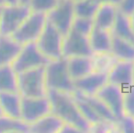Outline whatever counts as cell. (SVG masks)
<instances>
[{
    "mask_svg": "<svg viewBox=\"0 0 134 133\" xmlns=\"http://www.w3.org/2000/svg\"><path fill=\"white\" fill-rule=\"evenodd\" d=\"M48 96L52 105V113L65 123L79 129L82 132H90L92 125L83 117L73 94L48 89Z\"/></svg>",
    "mask_w": 134,
    "mask_h": 133,
    "instance_id": "obj_1",
    "label": "cell"
},
{
    "mask_svg": "<svg viewBox=\"0 0 134 133\" xmlns=\"http://www.w3.org/2000/svg\"><path fill=\"white\" fill-rule=\"evenodd\" d=\"M19 93L24 97L48 96L46 66L18 74Z\"/></svg>",
    "mask_w": 134,
    "mask_h": 133,
    "instance_id": "obj_2",
    "label": "cell"
},
{
    "mask_svg": "<svg viewBox=\"0 0 134 133\" xmlns=\"http://www.w3.org/2000/svg\"><path fill=\"white\" fill-rule=\"evenodd\" d=\"M46 79L48 89L71 94L76 90L68 70L66 57L51 61L46 66Z\"/></svg>",
    "mask_w": 134,
    "mask_h": 133,
    "instance_id": "obj_3",
    "label": "cell"
},
{
    "mask_svg": "<svg viewBox=\"0 0 134 133\" xmlns=\"http://www.w3.org/2000/svg\"><path fill=\"white\" fill-rule=\"evenodd\" d=\"M32 13L28 4H6L2 8L0 35L12 36Z\"/></svg>",
    "mask_w": 134,
    "mask_h": 133,
    "instance_id": "obj_4",
    "label": "cell"
},
{
    "mask_svg": "<svg viewBox=\"0 0 134 133\" xmlns=\"http://www.w3.org/2000/svg\"><path fill=\"white\" fill-rule=\"evenodd\" d=\"M64 36L47 20L44 30L36 42L42 53L51 61L63 57V47Z\"/></svg>",
    "mask_w": 134,
    "mask_h": 133,
    "instance_id": "obj_5",
    "label": "cell"
},
{
    "mask_svg": "<svg viewBox=\"0 0 134 133\" xmlns=\"http://www.w3.org/2000/svg\"><path fill=\"white\" fill-rule=\"evenodd\" d=\"M46 21V14L32 11L12 37L21 45L36 42L44 30Z\"/></svg>",
    "mask_w": 134,
    "mask_h": 133,
    "instance_id": "obj_6",
    "label": "cell"
},
{
    "mask_svg": "<svg viewBox=\"0 0 134 133\" xmlns=\"http://www.w3.org/2000/svg\"><path fill=\"white\" fill-rule=\"evenodd\" d=\"M47 20L50 21L64 37L72 27L76 18L75 2L72 0H59L53 9L46 14Z\"/></svg>",
    "mask_w": 134,
    "mask_h": 133,
    "instance_id": "obj_7",
    "label": "cell"
},
{
    "mask_svg": "<svg viewBox=\"0 0 134 133\" xmlns=\"http://www.w3.org/2000/svg\"><path fill=\"white\" fill-rule=\"evenodd\" d=\"M51 62L37 47L36 42H30L23 45L16 59L12 66L18 74L44 66Z\"/></svg>",
    "mask_w": 134,
    "mask_h": 133,
    "instance_id": "obj_8",
    "label": "cell"
},
{
    "mask_svg": "<svg viewBox=\"0 0 134 133\" xmlns=\"http://www.w3.org/2000/svg\"><path fill=\"white\" fill-rule=\"evenodd\" d=\"M52 113V105L48 96H21V119L28 124H32Z\"/></svg>",
    "mask_w": 134,
    "mask_h": 133,
    "instance_id": "obj_9",
    "label": "cell"
},
{
    "mask_svg": "<svg viewBox=\"0 0 134 133\" xmlns=\"http://www.w3.org/2000/svg\"><path fill=\"white\" fill-rule=\"evenodd\" d=\"M63 57L72 56H91L95 54L92 50L89 37L71 29L64 37L63 47Z\"/></svg>",
    "mask_w": 134,
    "mask_h": 133,
    "instance_id": "obj_10",
    "label": "cell"
},
{
    "mask_svg": "<svg viewBox=\"0 0 134 133\" xmlns=\"http://www.w3.org/2000/svg\"><path fill=\"white\" fill-rule=\"evenodd\" d=\"M124 90L117 85L108 82L96 96L108 106L117 120L125 115L124 107Z\"/></svg>",
    "mask_w": 134,
    "mask_h": 133,
    "instance_id": "obj_11",
    "label": "cell"
},
{
    "mask_svg": "<svg viewBox=\"0 0 134 133\" xmlns=\"http://www.w3.org/2000/svg\"><path fill=\"white\" fill-rule=\"evenodd\" d=\"M109 82L124 90L134 86V62L117 60L108 72Z\"/></svg>",
    "mask_w": 134,
    "mask_h": 133,
    "instance_id": "obj_12",
    "label": "cell"
},
{
    "mask_svg": "<svg viewBox=\"0 0 134 133\" xmlns=\"http://www.w3.org/2000/svg\"><path fill=\"white\" fill-rule=\"evenodd\" d=\"M109 72L95 70L87 76L73 81L76 90L87 95H96L109 82Z\"/></svg>",
    "mask_w": 134,
    "mask_h": 133,
    "instance_id": "obj_13",
    "label": "cell"
},
{
    "mask_svg": "<svg viewBox=\"0 0 134 133\" xmlns=\"http://www.w3.org/2000/svg\"><path fill=\"white\" fill-rule=\"evenodd\" d=\"M68 70L73 81L87 76L96 70L94 57L72 56L67 58Z\"/></svg>",
    "mask_w": 134,
    "mask_h": 133,
    "instance_id": "obj_14",
    "label": "cell"
},
{
    "mask_svg": "<svg viewBox=\"0 0 134 133\" xmlns=\"http://www.w3.org/2000/svg\"><path fill=\"white\" fill-rule=\"evenodd\" d=\"M89 41L92 50L95 55L111 54L113 43V33L111 31L94 26L89 36Z\"/></svg>",
    "mask_w": 134,
    "mask_h": 133,
    "instance_id": "obj_15",
    "label": "cell"
},
{
    "mask_svg": "<svg viewBox=\"0 0 134 133\" xmlns=\"http://www.w3.org/2000/svg\"><path fill=\"white\" fill-rule=\"evenodd\" d=\"M22 47L12 36L0 35V66L12 64Z\"/></svg>",
    "mask_w": 134,
    "mask_h": 133,
    "instance_id": "obj_16",
    "label": "cell"
},
{
    "mask_svg": "<svg viewBox=\"0 0 134 133\" xmlns=\"http://www.w3.org/2000/svg\"><path fill=\"white\" fill-rule=\"evenodd\" d=\"M119 7L113 4H100L94 18V24L103 30L111 31L115 23Z\"/></svg>",
    "mask_w": 134,
    "mask_h": 133,
    "instance_id": "obj_17",
    "label": "cell"
},
{
    "mask_svg": "<svg viewBox=\"0 0 134 133\" xmlns=\"http://www.w3.org/2000/svg\"><path fill=\"white\" fill-rule=\"evenodd\" d=\"M64 123L58 116L50 113L30 125V132L58 133L60 132Z\"/></svg>",
    "mask_w": 134,
    "mask_h": 133,
    "instance_id": "obj_18",
    "label": "cell"
},
{
    "mask_svg": "<svg viewBox=\"0 0 134 133\" xmlns=\"http://www.w3.org/2000/svg\"><path fill=\"white\" fill-rule=\"evenodd\" d=\"M0 107L4 115L12 118H21V94L18 92L0 93Z\"/></svg>",
    "mask_w": 134,
    "mask_h": 133,
    "instance_id": "obj_19",
    "label": "cell"
},
{
    "mask_svg": "<svg viewBox=\"0 0 134 133\" xmlns=\"http://www.w3.org/2000/svg\"><path fill=\"white\" fill-rule=\"evenodd\" d=\"M73 95L87 103L101 118L109 123H115L117 119L112 113L108 106L96 95H87L78 90H75Z\"/></svg>",
    "mask_w": 134,
    "mask_h": 133,
    "instance_id": "obj_20",
    "label": "cell"
},
{
    "mask_svg": "<svg viewBox=\"0 0 134 133\" xmlns=\"http://www.w3.org/2000/svg\"><path fill=\"white\" fill-rule=\"evenodd\" d=\"M111 32L115 36L134 44V31L130 22V17L121 12L119 9Z\"/></svg>",
    "mask_w": 134,
    "mask_h": 133,
    "instance_id": "obj_21",
    "label": "cell"
},
{
    "mask_svg": "<svg viewBox=\"0 0 134 133\" xmlns=\"http://www.w3.org/2000/svg\"><path fill=\"white\" fill-rule=\"evenodd\" d=\"M19 93L18 73L12 64L0 66V93Z\"/></svg>",
    "mask_w": 134,
    "mask_h": 133,
    "instance_id": "obj_22",
    "label": "cell"
},
{
    "mask_svg": "<svg viewBox=\"0 0 134 133\" xmlns=\"http://www.w3.org/2000/svg\"><path fill=\"white\" fill-rule=\"evenodd\" d=\"M111 54L117 60L134 62V44L113 35Z\"/></svg>",
    "mask_w": 134,
    "mask_h": 133,
    "instance_id": "obj_23",
    "label": "cell"
},
{
    "mask_svg": "<svg viewBox=\"0 0 134 133\" xmlns=\"http://www.w3.org/2000/svg\"><path fill=\"white\" fill-rule=\"evenodd\" d=\"M30 132V124L21 118H15L2 115L0 117V133Z\"/></svg>",
    "mask_w": 134,
    "mask_h": 133,
    "instance_id": "obj_24",
    "label": "cell"
},
{
    "mask_svg": "<svg viewBox=\"0 0 134 133\" xmlns=\"http://www.w3.org/2000/svg\"><path fill=\"white\" fill-rule=\"evenodd\" d=\"M100 4L94 0H81L75 2L76 17L94 19Z\"/></svg>",
    "mask_w": 134,
    "mask_h": 133,
    "instance_id": "obj_25",
    "label": "cell"
},
{
    "mask_svg": "<svg viewBox=\"0 0 134 133\" xmlns=\"http://www.w3.org/2000/svg\"><path fill=\"white\" fill-rule=\"evenodd\" d=\"M74 97H75L76 104L79 108L82 114L83 115V117L85 118V119L88 121V123L91 124L92 126L96 125V124H100L101 123L107 122V121L105 120L103 118H101L87 103H86L85 102H84L83 100H81L79 98H76L75 96H74Z\"/></svg>",
    "mask_w": 134,
    "mask_h": 133,
    "instance_id": "obj_26",
    "label": "cell"
},
{
    "mask_svg": "<svg viewBox=\"0 0 134 133\" xmlns=\"http://www.w3.org/2000/svg\"><path fill=\"white\" fill-rule=\"evenodd\" d=\"M59 0H29L28 5L32 12L46 14L53 9Z\"/></svg>",
    "mask_w": 134,
    "mask_h": 133,
    "instance_id": "obj_27",
    "label": "cell"
},
{
    "mask_svg": "<svg viewBox=\"0 0 134 133\" xmlns=\"http://www.w3.org/2000/svg\"><path fill=\"white\" fill-rule=\"evenodd\" d=\"M94 26V20L93 19L76 17L74 20L72 27L71 29H73L76 32L89 37Z\"/></svg>",
    "mask_w": 134,
    "mask_h": 133,
    "instance_id": "obj_28",
    "label": "cell"
},
{
    "mask_svg": "<svg viewBox=\"0 0 134 133\" xmlns=\"http://www.w3.org/2000/svg\"><path fill=\"white\" fill-rule=\"evenodd\" d=\"M124 107L125 115L134 117V86L124 90Z\"/></svg>",
    "mask_w": 134,
    "mask_h": 133,
    "instance_id": "obj_29",
    "label": "cell"
},
{
    "mask_svg": "<svg viewBox=\"0 0 134 133\" xmlns=\"http://www.w3.org/2000/svg\"><path fill=\"white\" fill-rule=\"evenodd\" d=\"M116 129L121 132L134 133V117L124 115L115 123Z\"/></svg>",
    "mask_w": 134,
    "mask_h": 133,
    "instance_id": "obj_30",
    "label": "cell"
},
{
    "mask_svg": "<svg viewBox=\"0 0 134 133\" xmlns=\"http://www.w3.org/2000/svg\"><path fill=\"white\" fill-rule=\"evenodd\" d=\"M119 9L121 12L130 17L134 11V0H122Z\"/></svg>",
    "mask_w": 134,
    "mask_h": 133,
    "instance_id": "obj_31",
    "label": "cell"
},
{
    "mask_svg": "<svg viewBox=\"0 0 134 133\" xmlns=\"http://www.w3.org/2000/svg\"><path fill=\"white\" fill-rule=\"evenodd\" d=\"M60 132L62 133H79L82 132L79 129L70 124L65 123L64 126L61 130Z\"/></svg>",
    "mask_w": 134,
    "mask_h": 133,
    "instance_id": "obj_32",
    "label": "cell"
},
{
    "mask_svg": "<svg viewBox=\"0 0 134 133\" xmlns=\"http://www.w3.org/2000/svg\"><path fill=\"white\" fill-rule=\"evenodd\" d=\"M96 1L99 4H105V3H109V4H113L119 7V5L121 3L122 0H94Z\"/></svg>",
    "mask_w": 134,
    "mask_h": 133,
    "instance_id": "obj_33",
    "label": "cell"
},
{
    "mask_svg": "<svg viewBox=\"0 0 134 133\" xmlns=\"http://www.w3.org/2000/svg\"><path fill=\"white\" fill-rule=\"evenodd\" d=\"M6 4H15L18 3V0H4Z\"/></svg>",
    "mask_w": 134,
    "mask_h": 133,
    "instance_id": "obj_34",
    "label": "cell"
},
{
    "mask_svg": "<svg viewBox=\"0 0 134 133\" xmlns=\"http://www.w3.org/2000/svg\"><path fill=\"white\" fill-rule=\"evenodd\" d=\"M130 22H131V26H132V28L134 31V11L132 14L130 16Z\"/></svg>",
    "mask_w": 134,
    "mask_h": 133,
    "instance_id": "obj_35",
    "label": "cell"
},
{
    "mask_svg": "<svg viewBox=\"0 0 134 133\" xmlns=\"http://www.w3.org/2000/svg\"><path fill=\"white\" fill-rule=\"evenodd\" d=\"M19 3H24V4H28L29 0H18Z\"/></svg>",
    "mask_w": 134,
    "mask_h": 133,
    "instance_id": "obj_36",
    "label": "cell"
},
{
    "mask_svg": "<svg viewBox=\"0 0 134 133\" xmlns=\"http://www.w3.org/2000/svg\"><path fill=\"white\" fill-rule=\"evenodd\" d=\"M5 5H6V3H5L4 0H0V7L3 6Z\"/></svg>",
    "mask_w": 134,
    "mask_h": 133,
    "instance_id": "obj_37",
    "label": "cell"
},
{
    "mask_svg": "<svg viewBox=\"0 0 134 133\" xmlns=\"http://www.w3.org/2000/svg\"><path fill=\"white\" fill-rule=\"evenodd\" d=\"M2 115H3V112L2 110V108L0 107V117H2Z\"/></svg>",
    "mask_w": 134,
    "mask_h": 133,
    "instance_id": "obj_38",
    "label": "cell"
},
{
    "mask_svg": "<svg viewBox=\"0 0 134 133\" xmlns=\"http://www.w3.org/2000/svg\"><path fill=\"white\" fill-rule=\"evenodd\" d=\"M2 8H3V6H2V7H0V20H1V15H2Z\"/></svg>",
    "mask_w": 134,
    "mask_h": 133,
    "instance_id": "obj_39",
    "label": "cell"
},
{
    "mask_svg": "<svg viewBox=\"0 0 134 133\" xmlns=\"http://www.w3.org/2000/svg\"><path fill=\"white\" fill-rule=\"evenodd\" d=\"M74 2H79V1H81V0H72Z\"/></svg>",
    "mask_w": 134,
    "mask_h": 133,
    "instance_id": "obj_40",
    "label": "cell"
}]
</instances>
